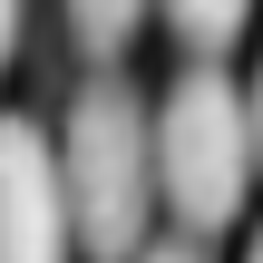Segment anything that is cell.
<instances>
[{
    "label": "cell",
    "instance_id": "9c48e42d",
    "mask_svg": "<svg viewBox=\"0 0 263 263\" xmlns=\"http://www.w3.org/2000/svg\"><path fill=\"white\" fill-rule=\"evenodd\" d=\"M244 263H263V224H254V244H244Z\"/></svg>",
    "mask_w": 263,
    "mask_h": 263
},
{
    "label": "cell",
    "instance_id": "8992f818",
    "mask_svg": "<svg viewBox=\"0 0 263 263\" xmlns=\"http://www.w3.org/2000/svg\"><path fill=\"white\" fill-rule=\"evenodd\" d=\"M244 107H254V166H263V59H254V88H244Z\"/></svg>",
    "mask_w": 263,
    "mask_h": 263
},
{
    "label": "cell",
    "instance_id": "5b68a950",
    "mask_svg": "<svg viewBox=\"0 0 263 263\" xmlns=\"http://www.w3.org/2000/svg\"><path fill=\"white\" fill-rule=\"evenodd\" d=\"M146 10H156V0H68V39H78L88 59H117V49L146 29Z\"/></svg>",
    "mask_w": 263,
    "mask_h": 263
},
{
    "label": "cell",
    "instance_id": "52a82bcc",
    "mask_svg": "<svg viewBox=\"0 0 263 263\" xmlns=\"http://www.w3.org/2000/svg\"><path fill=\"white\" fill-rule=\"evenodd\" d=\"M20 49V0H0V59Z\"/></svg>",
    "mask_w": 263,
    "mask_h": 263
},
{
    "label": "cell",
    "instance_id": "7a4b0ae2",
    "mask_svg": "<svg viewBox=\"0 0 263 263\" xmlns=\"http://www.w3.org/2000/svg\"><path fill=\"white\" fill-rule=\"evenodd\" d=\"M254 185V107L224 68H185L156 98V205L185 234H224Z\"/></svg>",
    "mask_w": 263,
    "mask_h": 263
},
{
    "label": "cell",
    "instance_id": "277c9868",
    "mask_svg": "<svg viewBox=\"0 0 263 263\" xmlns=\"http://www.w3.org/2000/svg\"><path fill=\"white\" fill-rule=\"evenodd\" d=\"M156 10H166V29H176L195 59L234 49V39H244V20H254V0H156Z\"/></svg>",
    "mask_w": 263,
    "mask_h": 263
},
{
    "label": "cell",
    "instance_id": "6da1fadb",
    "mask_svg": "<svg viewBox=\"0 0 263 263\" xmlns=\"http://www.w3.org/2000/svg\"><path fill=\"white\" fill-rule=\"evenodd\" d=\"M59 176H68V224L88 263H137L156 224V107L127 78H88L59 117Z\"/></svg>",
    "mask_w": 263,
    "mask_h": 263
},
{
    "label": "cell",
    "instance_id": "3957f363",
    "mask_svg": "<svg viewBox=\"0 0 263 263\" xmlns=\"http://www.w3.org/2000/svg\"><path fill=\"white\" fill-rule=\"evenodd\" d=\"M68 176L39 117H0V263H68Z\"/></svg>",
    "mask_w": 263,
    "mask_h": 263
},
{
    "label": "cell",
    "instance_id": "ba28073f",
    "mask_svg": "<svg viewBox=\"0 0 263 263\" xmlns=\"http://www.w3.org/2000/svg\"><path fill=\"white\" fill-rule=\"evenodd\" d=\"M137 263H205L195 244H156V254H137Z\"/></svg>",
    "mask_w": 263,
    "mask_h": 263
}]
</instances>
